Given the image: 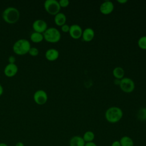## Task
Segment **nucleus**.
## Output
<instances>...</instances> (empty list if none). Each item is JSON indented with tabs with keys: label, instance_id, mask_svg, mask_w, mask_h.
Segmentation results:
<instances>
[{
	"label": "nucleus",
	"instance_id": "nucleus-1",
	"mask_svg": "<svg viewBox=\"0 0 146 146\" xmlns=\"http://www.w3.org/2000/svg\"><path fill=\"white\" fill-rule=\"evenodd\" d=\"M2 19L7 23H15L19 19L20 13L15 7L9 6L6 7L2 12Z\"/></svg>",
	"mask_w": 146,
	"mask_h": 146
},
{
	"label": "nucleus",
	"instance_id": "nucleus-2",
	"mask_svg": "<svg viewBox=\"0 0 146 146\" xmlns=\"http://www.w3.org/2000/svg\"><path fill=\"white\" fill-rule=\"evenodd\" d=\"M104 116L106 120L108 123L114 124L119 122L122 119L123 112L118 107H111L106 110Z\"/></svg>",
	"mask_w": 146,
	"mask_h": 146
},
{
	"label": "nucleus",
	"instance_id": "nucleus-3",
	"mask_svg": "<svg viewBox=\"0 0 146 146\" xmlns=\"http://www.w3.org/2000/svg\"><path fill=\"white\" fill-rule=\"evenodd\" d=\"M31 47L30 42L27 39L21 38L15 42L13 46V51L15 54L23 55L29 52Z\"/></svg>",
	"mask_w": 146,
	"mask_h": 146
},
{
	"label": "nucleus",
	"instance_id": "nucleus-4",
	"mask_svg": "<svg viewBox=\"0 0 146 146\" xmlns=\"http://www.w3.org/2000/svg\"><path fill=\"white\" fill-rule=\"evenodd\" d=\"M44 39L47 42L55 43L58 42L61 38L60 32L56 28L51 27L43 33Z\"/></svg>",
	"mask_w": 146,
	"mask_h": 146
},
{
	"label": "nucleus",
	"instance_id": "nucleus-5",
	"mask_svg": "<svg viewBox=\"0 0 146 146\" xmlns=\"http://www.w3.org/2000/svg\"><path fill=\"white\" fill-rule=\"evenodd\" d=\"M43 5L45 10L49 14L54 16L60 12L61 8L56 0H46Z\"/></svg>",
	"mask_w": 146,
	"mask_h": 146
},
{
	"label": "nucleus",
	"instance_id": "nucleus-6",
	"mask_svg": "<svg viewBox=\"0 0 146 146\" xmlns=\"http://www.w3.org/2000/svg\"><path fill=\"white\" fill-rule=\"evenodd\" d=\"M119 87L121 90L124 92L131 93L134 91L135 84L132 79L127 77H124L121 79Z\"/></svg>",
	"mask_w": 146,
	"mask_h": 146
},
{
	"label": "nucleus",
	"instance_id": "nucleus-7",
	"mask_svg": "<svg viewBox=\"0 0 146 146\" xmlns=\"http://www.w3.org/2000/svg\"><path fill=\"white\" fill-rule=\"evenodd\" d=\"M33 99L35 103L37 104L43 105L48 100V95L44 90H38L34 92Z\"/></svg>",
	"mask_w": 146,
	"mask_h": 146
},
{
	"label": "nucleus",
	"instance_id": "nucleus-8",
	"mask_svg": "<svg viewBox=\"0 0 146 146\" xmlns=\"http://www.w3.org/2000/svg\"><path fill=\"white\" fill-rule=\"evenodd\" d=\"M32 27L34 31L42 34L48 28L47 22L41 19H38L35 20L33 23Z\"/></svg>",
	"mask_w": 146,
	"mask_h": 146
},
{
	"label": "nucleus",
	"instance_id": "nucleus-9",
	"mask_svg": "<svg viewBox=\"0 0 146 146\" xmlns=\"http://www.w3.org/2000/svg\"><path fill=\"white\" fill-rule=\"evenodd\" d=\"M83 30L82 27L76 24H74L70 26L69 34L70 36L74 39H78L82 37Z\"/></svg>",
	"mask_w": 146,
	"mask_h": 146
},
{
	"label": "nucleus",
	"instance_id": "nucleus-10",
	"mask_svg": "<svg viewBox=\"0 0 146 146\" xmlns=\"http://www.w3.org/2000/svg\"><path fill=\"white\" fill-rule=\"evenodd\" d=\"M99 10L100 13L103 15L110 14L114 10V5L110 1H104L100 5Z\"/></svg>",
	"mask_w": 146,
	"mask_h": 146
},
{
	"label": "nucleus",
	"instance_id": "nucleus-11",
	"mask_svg": "<svg viewBox=\"0 0 146 146\" xmlns=\"http://www.w3.org/2000/svg\"><path fill=\"white\" fill-rule=\"evenodd\" d=\"M18 71V67L15 63H8L4 68V74L7 77L15 76Z\"/></svg>",
	"mask_w": 146,
	"mask_h": 146
},
{
	"label": "nucleus",
	"instance_id": "nucleus-12",
	"mask_svg": "<svg viewBox=\"0 0 146 146\" xmlns=\"http://www.w3.org/2000/svg\"><path fill=\"white\" fill-rule=\"evenodd\" d=\"M59 56V52L58 50L51 48L46 50L45 52V57L47 60L50 62H53L58 59Z\"/></svg>",
	"mask_w": 146,
	"mask_h": 146
},
{
	"label": "nucleus",
	"instance_id": "nucleus-13",
	"mask_svg": "<svg viewBox=\"0 0 146 146\" xmlns=\"http://www.w3.org/2000/svg\"><path fill=\"white\" fill-rule=\"evenodd\" d=\"M95 36L94 30L90 27H87L83 30L82 38L83 40L86 42H91Z\"/></svg>",
	"mask_w": 146,
	"mask_h": 146
},
{
	"label": "nucleus",
	"instance_id": "nucleus-14",
	"mask_svg": "<svg viewBox=\"0 0 146 146\" xmlns=\"http://www.w3.org/2000/svg\"><path fill=\"white\" fill-rule=\"evenodd\" d=\"M86 143L82 136L75 135L72 136L69 141L70 146H84Z\"/></svg>",
	"mask_w": 146,
	"mask_h": 146
},
{
	"label": "nucleus",
	"instance_id": "nucleus-15",
	"mask_svg": "<svg viewBox=\"0 0 146 146\" xmlns=\"http://www.w3.org/2000/svg\"><path fill=\"white\" fill-rule=\"evenodd\" d=\"M67 21V18L66 15L61 12H59L56 14L54 17V22L56 25L58 26H62V25L66 24Z\"/></svg>",
	"mask_w": 146,
	"mask_h": 146
},
{
	"label": "nucleus",
	"instance_id": "nucleus-16",
	"mask_svg": "<svg viewBox=\"0 0 146 146\" xmlns=\"http://www.w3.org/2000/svg\"><path fill=\"white\" fill-rule=\"evenodd\" d=\"M112 74L115 79L121 80L124 78L125 71L122 67L118 66L113 68L112 71Z\"/></svg>",
	"mask_w": 146,
	"mask_h": 146
},
{
	"label": "nucleus",
	"instance_id": "nucleus-17",
	"mask_svg": "<svg viewBox=\"0 0 146 146\" xmlns=\"http://www.w3.org/2000/svg\"><path fill=\"white\" fill-rule=\"evenodd\" d=\"M30 38L31 41H32L34 43H40L41 42L43 39V35L42 33H38V32H33L31 34L30 36Z\"/></svg>",
	"mask_w": 146,
	"mask_h": 146
},
{
	"label": "nucleus",
	"instance_id": "nucleus-18",
	"mask_svg": "<svg viewBox=\"0 0 146 146\" xmlns=\"http://www.w3.org/2000/svg\"><path fill=\"white\" fill-rule=\"evenodd\" d=\"M121 146H134V141L131 137L124 136L119 140Z\"/></svg>",
	"mask_w": 146,
	"mask_h": 146
},
{
	"label": "nucleus",
	"instance_id": "nucleus-19",
	"mask_svg": "<svg viewBox=\"0 0 146 146\" xmlns=\"http://www.w3.org/2000/svg\"><path fill=\"white\" fill-rule=\"evenodd\" d=\"M95 133L92 131H87L85 132L82 136L85 143L93 141L95 139Z\"/></svg>",
	"mask_w": 146,
	"mask_h": 146
},
{
	"label": "nucleus",
	"instance_id": "nucleus-20",
	"mask_svg": "<svg viewBox=\"0 0 146 146\" xmlns=\"http://www.w3.org/2000/svg\"><path fill=\"white\" fill-rule=\"evenodd\" d=\"M137 118L140 121H144L146 120V108L142 107L140 108L136 115Z\"/></svg>",
	"mask_w": 146,
	"mask_h": 146
},
{
	"label": "nucleus",
	"instance_id": "nucleus-21",
	"mask_svg": "<svg viewBox=\"0 0 146 146\" xmlns=\"http://www.w3.org/2000/svg\"><path fill=\"white\" fill-rule=\"evenodd\" d=\"M137 46L142 50H146V35L142 36L138 39Z\"/></svg>",
	"mask_w": 146,
	"mask_h": 146
},
{
	"label": "nucleus",
	"instance_id": "nucleus-22",
	"mask_svg": "<svg viewBox=\"0 0 146 146\" xmlns=\"http://www.w3.org/2000/svg\"><path fill=\"white\" fill-rule=\"evenodd\" d=\"M28 53L32 56H36L39 54V50L36 47H31Z\"/></svg>",
	"mask_w": 146,
	"mask_h": 146
},
{
	"label": "nucleus",
	"instance_id": "nucleus-23",
	"mask_svg": "<svg viewBox=\"0 0 146 146\" xmlns=\"http://www.w3.org/2000/svg\"><path fill=\"white\" fill-rule=\"evenodd\" d=\"M58 2L60 7H66L70 4V2L68 0H60Z\"/></svg>",
	"mask_w": 146,
	"mask_h": 146
},
{
	"label": "nucleus",
	"instance_id": "nucleus-24",
	"mask_svg": "<svg viewBox=\"0 0 146 146\" xmlns=\"http://www.w3.org/2000/svg\"><path fill=\"white\" fill-rule=\"evenodd\" d=\"M70 26L66 23L61 26V30L63 33H68L70 30Z\"/></svg>",
	"mask_w": 146,
	"mask_h": 146
},
{
	"label": "nucleus",
	"instance_id": "nucleus-25",
	"mask_svg": "<svg viewBox=\"0 0 146 146\" xmlns=\"http://www.w3.org/2000/svg\"><path fill=\"white\" fill-rule=\"evenodd\" d=\"M15 57L13 56V55H11L8 58V62H9V63H15Z\"/></svg>",
	"mask_w": 146,
	"mask_h": 146
},
{
	"label": "nucleus",
	"instance_id": "nucleus-26",
	"mask_svg": "<svg viewBox=\"0 0 146 146\" xmlns=\"http://www.w3.org/2000/svg\"><path fill=\"white\" fill-rule=\"evenodd\" d=\"M111 146H121V145L119 140H115L111 143Z\"/></svg>",
	"mask_w": 146,
	"mask_h": 146
},
{
	"label": "nucleus",
	"instance_id": "nucleus-27",
	"mask_svg": "<svg viewBox=\"0 0 146 146\" xmlns=\"http://www.w3.org/2000/svg\"><path fill=\"white\" fill-rule=\"evenodd\" d=\"M84 146H98L96 145V144L95 143H94V141H91V142H88V143H86Z\"/></svg>",
	"mask_w": 146,
	"mask_h": 146
},
{
	"label": "nucleus",
	"instance_id": "nucleus-28",
	"mask_svg": "<svg viewBox=\"0 0 146 146\" xmlns=\"http://www.w3.org/2000/svg\"><path fill=\"white\" fill-rule=\"evenodd\" d=\"M15 146H25V144L22 141H18V142L16 143Z\"/></svg>",
	"mask_w": 146,
	"mask_h": 146
},
{
	"label": "nucleus",
	"instance_id": "nucleus-29",
	"mask_svg": "<svg viewBox=\"0 0 146 146\" xmlns=\"http://www.w3.org/2000/svg\"><path fill=\"white\" fill-rule=\"evenodd\" d=\"M117 2L120 4H124V3H126L128 2V1L127 0H117Z\"/></svg>",
	"mask_w": 146,
	"mask_h": 146
},
{
	"label": "nucleus",
	"instance_id": "nucleus-30",
	"mask_svg": "<svg viewBox=\"0 0 146 146\" xmlns=\"http://www.w3.org/2000/svg\"><path fill=\"white\" fill-rule=\"evenodd\" d=\"M120 80H120V79H115V80H114V83H115V84H117V85L119 86V85H120Z\"/></svg>",
	"mask_w": 146,
	"mask_h": 146
},
{
	"label": "nucleus",
	"instance_id": "nucleus-31",
	"mask_svg": "<svg viewBox=\"0 0 146 146\" xmlns=\"http://www.w3.org/2000/svg\"><path fill=\"white\" fill-rule=\"evenodd\" d=\"M3 88L2 86L0 84V96L3 94Z\"/></svg>",
	"mask_w": 146,
	"mask_h": 146
},
{
	"label": "nucleus",
	"instance_id": "nucleus-32",
	"mask_svg": "<svg viewBox=\"0 0 146 146\" xmlns=\"http://www.w3.org/2000/svg\"><path fill=\"white\" fill-rule=\"evenodd\" d=\"M0 146H8V145L5 143H0Z\"/></svg>",
	"mask_w": 146,
	"mask_h": 146
}]
</instances>
